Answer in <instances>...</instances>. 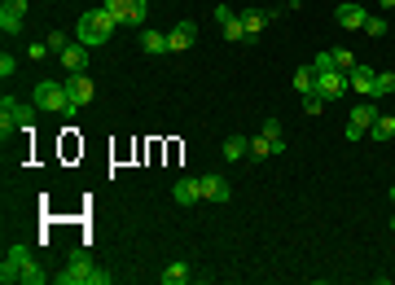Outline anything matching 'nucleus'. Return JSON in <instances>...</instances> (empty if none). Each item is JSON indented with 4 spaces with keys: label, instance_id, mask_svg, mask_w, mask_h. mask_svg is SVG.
<instances>
[{
    "label": "nucleus",
    "instance_id": "obj_15",
    "mask_svg": "<svg viewBox=\"0 0 395 285\" xmlns=\"http://www.w3.org/2000/svg\"><path fill=\"white\" fill-rule=\"evenodd\" d=\"M57 57H62V66L70 70V75H79V70H88V44H79V40H70V44H66V49L57 53Z\"/></svg>",
    "mask_w": 395,
    "mask_h": 285
},
{
    "label": "nucleus",
    "instance_id": "obj_3",
    "mask_svg": "<svg viewBox=\"0 0 395 285\" xmlns=\"http://www.w3.org/2000/svg\"><path fill=\"white\" fill-rule=\"evenodd\" d=\"M114 27H119V18H114L105 5L83 9V14H79V27H75V40L88 44V49H97V44H105V40L114 35Z\"/></svg>",
    "mask_w": 395,
    "mask_h": 285
},
{
    "label": "nucleus",
    "instance_id": "obj_5",
    "mask_svg": "<svg viewBox=\"0 0 395 285\" xmlns=\"http://www.w3.org/2000/svg\"><path fill=\"white\" fill-rule=\"evenodd\" d=\"M14 127H35V110H31V105H22L18 97H5V101H0V136L9 140Z\"/></svg>",
    "mask_w": 395,
    "mask_h": 285
},
{
    "label": "nucleus",
    "instance_id": "obj_30",
    "mask_svg": "<svg viewBox=\"0 0 395 285\" xmlns=\"http://www.w3.org/2000/svg\"><path fill=\"white\" fill-rule=\"evenodd\" d=\"M365 35H387V18H374V14H369V22H365Z\"/></svg>",
    "mask_w": 395,
    "mask_h": 285
},
{
    "label": "nucleus",
    "instance_id": "obj_6",
    "mask_svg": "<svg viewBox=\"0 0 395 285\" xmlns=\"http://www.w3.org/2000/svg\"><path fill=\"white\" fill-rule=\"evenodd\" d=\"M374 118H378L374 97H365V105H352V118H347V140H361L369 127H374Z\"/></svg>",
    "mask_w": 395,
    "mask_h": 285
},
{
    "label": "nucleus",
    "instance_id": "obj_7",
    "mask_svg": "<svg viewBox=\"0 0 395 285\" xmlns=\"http://www.w3.org/2000/svg\"><path fill=\"white\" fill-rule=\"evenodd\" d=\"M62 84H66V92H70V105H75V110H83V105H92V97H97V84H92V79L83 75V70H79V75H66Z\"/></svg>",
    "mask_w": 395,
    "mask_h": 285
},
{
    "label": "nucleus",
    "instance_id": "obj_33",
    "mask_svg": "<svg viewBox=\"0 0 395 285\" xmlns=\"http://www.w3.org/2000/svg\"><path fill=\"white\" fill-rule=\"evenodd\" d=\"M378 5H382V9H395V0H378Z\"/></svg>",
    "mask_w": 395,
    "mask_h": 285
},
{
    "label": "nucleus",
    "instance_id": "obj_22",
    "mask_svg": "<svg viewBox=\"0 0 395 285\" xmlns=\"http://www.w3.org/2000/svg\"><path fill=\"white\" fill-rule=\"evenodd\" d=\"M391 92H395V75H391V70H378V75H374V92H369V97L382 101V97H391Z\"/></svg>",
    "mask_w": 395,
    "mask_h": 285
},
{
    "label": "nucleus",
    "instance_id": "obj_9",
    "mask_svg": "<svg viewBox=\"0 0 395 285\" xmlns=\"http://www.w3.org/2000/svg\"><path fill=\"white\" fill-rule=\"evenodd\" d=\"M316 92L325 101H338L347 92V70H316Z\"/></svg>",
    "mask_w": 395,
    "mask_h": 285
},
{
    "label": "nucleus",
    "instance_id": "obj_18",
    "mask_svg": "<svg viewBox=\"0 0 395 285\" xmlns=\"http://www.w3.org/2000/svg\"><path fill=\"white\" fill-rule=\"evenodd\" d=\"M189 277H194V268H189L185 259H172V264L159 272V285H185Z\"/></svg>",
    "mask_w": 395,
    "mask_h": 285
},
{
    "label": "nucleus",
    "instance_id": "obj_13",
    "mask_svg": "<svg viewBox=\"0 0 395 285\" xmlns=\"http://www.w3.org/2000/svg\"><path fill=\"white\" fill-rule=\"evenodd\" d=\"M334 22H338V27H347V31H365L369 9H365V5H352V0H347V5L334 9Z\"/></svg>",
    "mask_w": 395,
    "mask_h": 285
},
{
    "label": "nucleus",
    "instance_id": "obj_31",
    "mask_svg": "<svg viewBox=\"0 0 395 285\" xmlns=\"http://www.w3.org/2000/svg\"><path fill=\"white\" fill-rule=\"evenodd\" d=\"M14 70H18V57H14V53H0V75L9 79V75H14Z\"/></svg>",
    "mask_w": 395,
    "mask_h": 285
},
{
    "label": "nucleus",
    "instance_id": "obj_14",
    "mask_svg": "<svg viewBox=\"0 0 395 285\" xmlns=\"http://www.w3.org/2000/svg\"><path fill=\"white\" fill-rule=\"evenodd\" d=\"M198 184H202V202H229L233 198V189L224 176H198Z\"/></svg>",
    "mask_w": 395,
    "mask_h": 285
},
{
    "label": "nucleus",
    "instance_id": "obj_17",
    "mask_svg": "<svg viewBox=\"0 0 395 285\" xmlns=\"http://www.w3.org/2000/svg\"><path fill=\"white\" fill-rule=\"evenodd\" d=\"M172 198L181 202V207H194V202H202V184H198V176H185V180H176Z\"/></svg>",
    "mask_w": 395,
    "mask_h": 285
},
{
    "label": "nucleus",
    "instance_id": "obj_12",
    "mask_svg": "<svg viewBox=\"0 0 395 285\" xmlns=\"http://www.w3.org/2000/svg\"><path fill=\"white\" fill-rule=\"evenodd\" d=\"M105 9H110L119 22H132V27L145 22V0H105Z\"/></svg>",
    "mask_w": 395,
    "mask_h": 285
},
{
    "label": "nucleus",
    "instance_id": "obj_1",
    "mask_svg": "<svg viewBox=\"0 0 395 285\" xmlns=\"http://www.w3.org/2000/svg\"><path fill=\"white\" fill-rule=\"evenodd\" d=\"M0 281L5 285H44V268L35 264L31 246H9L5 264H0Z\"/></svg>",
    "mask_w": 395,
    "mask_h": 285
},
{
    "label": "nucleus",
    "instance_id": "obj_35",
    "mask_svg": "<svg viewBox=\"0 0 395 285\" xmlns=\"http://www.w3.org/2000/svg\"><path fill=\"white\" fill-rule=\"evenodd\" d=\"M391 229H395V215H391Z\"/></svg>",
    "mask_w": 395,
    "mask_h": 285
},
{
    "label": "nucleus",
    "instance_id": "obj_34",
    "mask_svg": "<svg viewBox=\"0 0 395 285\" xmlns=\"http://www.w3.org/2000/svg\"><path fill=\"white\" fill-rule=\"evenodd\" d=\"M391 202H395V184H391Z\"/></svg>",
    "mask_w": 395,
    "mask_h": 285
},
{
    "label": "nucleus",
    "instance_id": "obj_25",
    "mask_svg": "<svg viewBox=\"0 0 395 285\" xmlns=\"http://www.w3.org/2000/svg\"><path fill=\"white\" fill-rule=\"evenodd\" d=\"M369 136H374V140H391L395 136V118H374V127H369Z\"/></svg>",
    "mask_w": 395,
    "mask_h": 285
},
{
    "label": "nucleus",
    "instance_id": "obj_19",
    "mask_svg": "<svg viewBox=\"0 0 395 285\" xmlns=\"http://www.w3.org/2000/svg\"><path fill=\"white\" fill-rule=\"evenodd\" d=\"M242 27H246V44H255L259 31L268 27V14H259V9H246V14H242Z\"/></svg>",
    "mask_w": 395,
    "mask_h": 285
},
{
    "label": "nucleus",
    "instance_id": "obj_32",
    "mask_svg": "<svg viewBox=\"0 0 395 285\" xmlns=\"http://www.w3.org/2000/svg\"><path fill=\"white\" fill-rule=\"evenodd\" d=\"M44 53H49V44H31V49H27L31 62H44Z\"/></svg>",
    "mask_w": 395,
    "mask_h": 285
},
{
    "label": "nucleus",
    "instance_id": "obj_27",
    "mask_svg": "<svg viewBox=\"0 0 395 285\" xmlns=\"http://www.w3.org/2000/svg\"><path fill=\"white\" fill-rule=\"evenodd\" d=\"M268 154H272V140L259 132L255 140H250V158H268Z\"/></svg>",
    "mask_w": 395,
    "mask_h": 285
},
{
    "label": "nucleus",
    "instance_id": "obj_16",
    "mask_svg": "<svg viewBox=\"0 0 395 285\" xmlns=\"http://www.w3.org/2000/svg\"><path fill=\"white\" fill-rule=\"evenodd\" d=\"M374 75H378V70H369V66L356 62V70H347V88H352L356 97H369V92H374Z\"/></svg>",
    "mask_w": 395,
    "mask_h": 285
},
{
    "label": "nucleus",
    "instance_id": "obj_2",
    "mask_svg": "<svg viewBox=\"0 0 395 285\" xmlns=\"http://www.w3.org/2000/svg\"><path fill=\"white\" fill-rule=\"evenodd\" d=\"M110 281H114V277H110V272H105L88 251H75V255L66 259V268L53 277V285H110Z\"/></svg>",
    "mask_w": 395,
    "mask_h": 285
},
{
    "label": "nucleus",
    "instance_id": "obj_24",
    "mask_svg": "<svg viewBox=\"0 0 395 285\" xmlns=\"http://www.w3.org/2000/svg\"><path fill=\"white\" fill-rule=\"evenodd\" d=\"M263 136L272 140V154L285 149V140H281V118H263Z\"/></svg>",
    "mask_w": 395,
    "mask_h": 285
},
{
    "label": "nucleus",
    "instance_id": "obj_21",
    "mask_svg": "<svg viewBox=\"0 0 395 285\" xmlns=\"http://www.w3.org/2000/svg\"><path fill=\"white\" fill-rule=\"evenodd\" d=\"M246 154H250V136H229V140H224V158H229V162L246 158Z\"/></svg>",
    "mask_w": 395,
    "mask_h": 285
},
{
    "label": "nucleus",
    "instance_id": "obj_29",
    "mask_svg": "<svg viewBox=\"0 0 395 285\" xmlns=\"http://www.w3.org/2000/svg\"><path fill=\"white\" fill-rule=\"evenodd\" d=\"M325 110V97L321 92H303V114H321Z\"/></svg>",
    "mask_w": 395,
    "mask_h": 285
},
{
    "label": "nucleus",
    "instance_id": "obj_11",
    "mask_svg": "<svg viewBox=\"0 0 395 285\" xmlns=\"http://www.w3.org/2000/svg\"><path fill=\"white\" fill-rule=\"evenodd\" d=\"M22 18H27V0H5L0 5V31L5 35H22Z\"/></svg>",
    "mask_w": 395,
    "mask_h": 285
},
{
    "label": "nucleus",
    "instance_id": "obj_10",
    "mask_svg": "<svg viewBox=\"0 0 395 285\" xmlns=\"http://www.w3.org/2000/svg\"><path fill=\"white\" fill-rule=\"evenodd\" d=\"M198 44V22H176L172 31H167V53H185Z\"/></svg>",
    "mask_w": 395,
    "mask_h": 285
},
{
    "label": "nucleus",
    "instance_id": "obj_28",
    "mask_svg": "<svg viewBox=\"0 0 395 285\" xmlns=\"http://www.w3.org/2000/svg\"><path fill=\"white\" fill-rule=\"evenodd\" d=\"M44 44H49V53H62L66 44H70V35L66 31H49V35H44Z\"/></svg>",
    "mask_w": 395,
    "mask_h": 285
},
{
    "label": "nucleus",
    "instance_id": "obj_26",
    "mask_svg": "<svg viewBox=\"0 0 395 285\" xmlns=\"http://www.w3.org/2000/svg\"><path fill=\"white\" fill-rule=\"evenodd\" d=\"M334 53V66H338V70H356V53L352 49H330Z\"/></svg>",
    "mask_w": 395,
    "mask_h": 285
},
{
    "label": "nucleus",
    "instance_id": "obj_23",
    "mask_svg": "<svg viewBox=\"0 0 395 285\" xmlns=\"http://www.w3.org/2000/svg\"><path fill=\"white\" fill-rule=\"evenodd\" d=\"M294 88L298 92H316V66H298L294 70Z\"/></svg>",
    "mask_w": 395,
    "mask_h": 285
},
{
    "label": "nucleus",
    "instance_id": "obj_8",
    "mask_svg": "<svg viewBox=\"0 0 395 285\" xmlns=\"http://www.w3.org/2000/svg\"><path fill=\"white\" fill-rule=\"evenodd\" d=\"M215 22H220V31H224V40L229 44H242L246 40V27H242V14L229 5H215Z\"/></svg>",
    "mask_w": 395,
    "mask_h": 285
},
{
    "label": "nucleus",
    "instance_id": "obj_20",
    "mask_svg": "<svg viewBox=\"0 0 395 285\" xmlns=\"http://www.w3.org/2000/svg\"><path fill=\"white\" fill-rule=\"evenodd\" d=\"M141 49L145 53H167V35L154 27H141Z\"/></svg>",
    "mask_w": 395,
    "mask_h": 285
},
{
    "label": "nucleus",
    "instance_id": "obj_4",
    "mask_svg": "<svg viewBox=\"0 0 395 285\" xmlns=\"http://www.w3.org/2000/svg\"><path fill=\"white\" fill-rule=\"evenodd\" d=\"M35 105L49 110V114H75L66 84H57V79H40V84H35Z\"/></svg>",
    "mask_w": 395,
    "mask_h": 285
}]
</instances>
